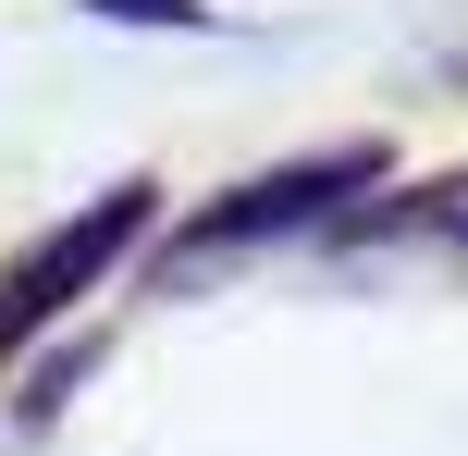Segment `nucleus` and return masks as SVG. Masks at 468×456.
Wrapping results in <instances>:
<instances>
[{
    "instance_id": "1",
    "label": "nucleus",
    "mask_w": 468,
    "mask_h": 456,
    "mask_svg": "<svg viewBox=\"0 0 468 456\" xmlns=\"http://www.w3.org/2000/svg\"><path fill=\"white\" fill-rule=\"evenodd\" d=\"M136 222H148V186H112L87 222H62V235H37V247H25V260L0 271V358H13L37 321H62V309H74V296H87L99 271L123 260V247H136Z\"/></svg>"
},
{
    "instance_id": "2",
    "label": "nucleus",
    "mask_w": 468,
    "mask_h": 456,
    "mask_svg": "<svg viewBox=\"0 0 468 456\" xmlns=\"http://www.w3.org/2000/svg\"><path fill=\"white\" fill-rule=\"evenodd\" d=\"M346 186H382V148H333V161H296V173H259V186H234L222 210H197L186 235L197 247H234V235H283V222H308L321 197Z\"/></svg>"
},
{
    "instance_id": "3",
    "label": "nucleus",
    "mask_w": 468,
    "mask_h": 456,
    "mask_svg": "<svg viewBox=\"0 0 468 456\" xmlns=\"http://www.w3.org/2000/svg\"><path fill=\"white\" fill-rule=\"evenodd\" d=\"M420 222H456V235H468V173H444V186L420 197Z\"/></svg>"
}]
</instances>
